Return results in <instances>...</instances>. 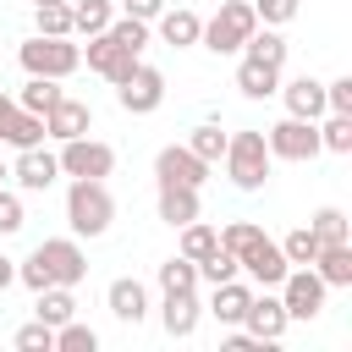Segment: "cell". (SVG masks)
I'll return each instance as SVG.
<instances>
[{"label": "cell", "instance_id": "34", "mask_svg": "<svg viewBox=\"0 0 352 352\" xmlns=\"http://www.w3.org/2000/svg\"><path fill=\"white\" fill-rule=\"evenodd\" d=\"M280 253H286V264H314V253H319V236H314V226H297V231H286Z\"/></svg>", "mask_w": 352, "mask_h": 352}, {"label": "cell", "instance_id": "13", "mask_svg": "<svg viewBox=\"0 0 352 352\" xmlns=\"http://www.w3.org/2000/svg\"><path fill=\"white\" fill-rule=\"evenodd\" d=\"M132 66H138V55H132L126 44H116L110 33H94V38H88V72H99L104 82H121Z\"/></svg>", "mask_w": 352, "mask_h": 352}, {"label": "cell", "instance_id": "7", "mask_svg": "<svg viewBox=\"0 0 352 352\" xmlns=\"http://www.w3.org/2000/svg\"><path fill=\"white\" fill-rule=\"evenodd\" d=\"M55 160H60L66 176H94V182H104V176L116 170V148L99 143V138H88V132H82V138H66Z\"/></svg>", "mask_w": 352, "mask_h": 352}, {"label": "cell", "instance_id": "15", "mask_svg": "<svg viewBox=\"0 0 352 352\" xmlns=\"http://www.w3.org/2000/svg\"><path fill=\"white\" fill-rule=\"evenodd\" d=\"M11 176H16L28 192H44V187H55V176H60V160H55V154H44V148L33 143V148H16V165H11Z\"/></svg>", "mask_w": 352, "mask_h": 352}, {"label": "cell", "instance_id": "27", "mask_svg": "<svg viewBox=\"0 0 352 352\" xmlns=\"http://www.w3.org/2000/svg\"><path fill=\"white\" fill-rule=\"evenodd\" d=\"M160 292H198V264L192 258H165L160 264Z\"/></svg>", "mask_w": 352, "mask_h": 352}, {"label": "cell", "instance_id": "46", "mask_svg": "<svg viewBox=\"0 0 352 352\" xmlns=\"http://www.w3.org/2000/svg\"><path fill=\"white\" fill-rule=\"evenodd\" d=\"M11 280H16V264H11V258H6V253H0V292H6V286H11Z\"/></svg>", "mask_w": 352, "mask_h": 352}, {"label": "cell", "instance_id": "2", "mask_svg": "<svg viewBox=\"0 0 352 352\" xmlns=\"http://www.w3.org/2000/svg\"><path fill=\"white\" fill-rule=\"evenodd\" d=\"M110 220H116L110 187L94 182V176H72V187H66V226H72L77 236H104Z\"/></svg>", "mask_w": 352, "mask_h": 352}, {"label": "cell", "instance_id": "41", "mask_svg": "<svg viewBox=\"0 0 352 352\" xmlns=\"http://www.w3.org/2000/svg\"><path fill=\"white\" fill-rule=\"evenodd\" d=\"M253 16H258V22H270V28H280V22H292V16H297V0H253Z\"/></svg>", "mask_w": 352, "mask_h": 352}, {"label": "cell", "instance_id": "3", "mask_svg": "<svg viewBox=\"0 0 352 352\" xmlns=\"http://www.w3.org/2000/svg\"><path fill=\"white\" fill-rule=\"evenodd\" d=\"M16 60H22V72L28 77H72L77 66H82V50L72 44V33L66 38H55V33H33L22 50H16Z\"/></svg>", "mask_w": 352, "mask_h": 352}, {"label": "cell", "instance_id": "36", "mask_svg": "<svg viewBox=\"0 0 352 352\" xmlns=\"http://www.w3.org/2000/svg\"><path fill=\"white\" fill-rule=\"evenodd\" d=\"M94 346H99V336L88 324H77V319L55 324V352H94Z\"/></svg>", "mask_w": 352, "mask_h": 352}, {"label": "cell", "instance_id": "43", "mask_svg": "<svg viewBox=\"0 0 352 352\" xmlns=\"http://www.w3.org/2000/svg\"><path fill=\"white\" fill-rule=\"evenodd\" d=\"M22 220H28V214H22V198L0 187V236H11V231H22Z\"/></svg>", "mask_w": 352, "mask_h": 352}, {"label": "cell", "instance_id": "5", "mask_svg": "<svg viewBox=\"0 0 352 352\" xmlns=\"http://www.w3.org/2000/svg\"><path fill=\"white\" fill-rule=\"evenodd\" d=\"M253 28H258V16H253V6L248 0H226L220 11H214V22H204V44L214 50V55H231V50H242L248 38H253Z\"/></svg>", "mask_w": 352, "mask_h": 352}, {"label": "cell", "instance_id": "21", "mask_svg": "<svg viewBox=\"0 0 352 352\" xmlns=\"http://www.w3.org/2000/svg\"><path fill=\"white\" fill-rule=\"evenodd\" d=\"M160 220H165V226H187V220H198V187L160 182Z\"/></svg>", "mask_w": 352, "mask_h": 352}, {"label": "cell", "instance_id": "44", "mask_svg": "<svg viewBox=\"0 0 352 352\" xmlns=\"http://www.w3.org/2000/svg\"><path fill=\"white\" fill-rule=\"evenodd\" d=\"M126 6V16H138V22H154L160 11H165V0H121Z\"/></svg>", "mask_w": 352, "mask_h": 352}, {"label": "cell", "instance_id": "26", "mask_svg": "<svg viewBox=\"0 0 352 352\" xmlns=\"http://www.w3.org/2000/svg\"><path fill=\"white\" fill-rule=\"evenodd\" d=\"M214 248H220V231H214V226H204V220H187V226H182V258L198 264V258H209Z\"/></svg>", "mask_w": 352, "mask_h": 352}, {"label": "cell", "instance_id": "24", "mask_svg": "<svg viewBox=\"0 0 352 352\" xmlns=\"http://www.w3.org/2000/svg\"><path fill=\"white\" fill-rule=\"evenodd\" d=\"M116 22V11H110V0H72V33H82V38H94V33H104Z\"/></svg>", "mask_w": 352, "mask_h": 352}, {"label": "cell", "instance_id": "28", "mask_svg": "<svg viewBox=\"0 0 352 352\" xmlns=\"http://www.w3.org/2000/svg\"><path fill=\"white\" fill-rule=\"evenodd\" d=\"M72 314H77L72 286H44V292H38V319H44V324H66Z\"/></svg>", "mask_w": 352, "mask_h": 352}, {"label": "cell", "instance_id": "39", "mask_svg": "<svg viewBox=\"0 0 352 352\" xmlns=\"http://www.w3.org/2000/svg\"><path fill=\"white\" fill-rule=\"evenodd\" d=\"M308 226H314L319 248H324V242H346V214H341V209H319V214H314Z\"/></svg>", "mask_w": 352, "mask_h": 352}, {"label": "cell", "instance_id": "10", "mask_svg": "<svg viewBox=\"0 0 352 352\" xmlns=\"http://www.w3.org/2000/svg\"><path fill=\"white\" fill-rule=\"evenodd\" d=\"M154 176L160 182H176V187H204L209 182V160H198L187 143H165L154 154Z\"/></svg>", "mask_w": 352, "mask_h": 352}, {"label": "cell", "instance_id": "8", "mask_svg": "<svg viewBox=\"0 0 352 352\" xmlns=\"http://www.w3.org/2000/svg\"><path fill=\"white\" fill-rule=\"evenodd\" d=\"M264 143H270V160H314L319 154V126L314 121H302V116H286V121H275L270 132H264Z\"/></svg>", "mask_w": 352, "mask_h": 352}, {"label": "cell", "instance_id": "42", "mask_svg": "<svg viewBox=\"0 0 352 352\" xmlns=\"http://www.w3.org/2000/svg\"><path fill=\"white\" fill-rule=\"evenodd\" d=\"M324 110H336V116H352V77H336V82H324Z\"/></svg>", "mask_w": 352, "mask_h": 352}, {"label": "cell", "instance_id": "14", "mask_svg": "<svg viewBox=\"0 0 352 352\" xmlns=\"http://www.w3.org/2000/svg\"><path fill=\"white\" fill-rule=\"evenodd\" d=\"M275 94L286 99V116H302V121H319V116H324V82L308 77V72L292 77V82H280Z\"/></svg>", "mask_w": 352, "mask_h": 352}, {"label": "cell", "instance_id": "9", "mask_svg": "<svg viewBox=\"0 0 352 352\" xmlns=\"http://www.w3.org/2000/svg\"><path fill=\"white\" fill-rule=\"evenodd\" d=\"M116 99H121V110L126 116H148V110H160L165 104V77L154 72V66H132L121 82H116Z\"/></svg>", "mask_w": 352, "mask_h": 352}, {"label": "cell", "instance_id": "30", "mask_svg": "<svg viewBox=\"0 0 352 352\" xmlns=\"http://www.w3.org/2000/svg\"><path fill=\"white\" fill-rule=\"evenodd\" d=\"M33 28H38V33H55V38H66V33H72V6H66V0L33 6Z\"/></svg>", "mask_w": 352, "mask_h": 352}, {"label": "cell", "instance_id": "20", "mask_svg": "<svg viewBox=\"0 0 352 352\" xmlns=\"http://www.w3.org/2000/svg\"><path fill=\"white\" fill-rule=\"evenodd\" d=\"M154 22H160V38H165L170 50H187V44H198V33H204L198 11H187V6H176V11H160Z\"/></svg>", "mask_w": 352, "mask_h": 352}, {"label": "cell", "instance_id": "17", "mask_svg": "<svg viewBox=\"0 0 352 352\" xmlns=\"http://www.w3.org/2000/svg\"><path fill=\"white\" fill-rule=\"evenodd\" d=\"M110 314L121 319V324H143L148 319V292H143V280H132V275H121V280H110Z\"/></svg>", "mask_w": 352, "mask_h": 352}, {"label": "cell", "instance_id": "38", "mask_svg": "<svg viewBox=\"0 0 352 352\" xmlns=\"http://www.w3.org/2000/svg\"><path fill=\"white\" fill-rule=\"evenodd\" d=\"M16 352H55V324H44V319L22 324L16 330Z\"/></svg>", "mask_w": 352, "mask_h": 352}, {"label": "cell", "instance_id": "1", "mask_svg": "<svg viewBox=\"0 0 352 352\" xmlns=\"http://www.w3.org/2000/svg\"><path fill=\"white\" fill-rule=\"evenodd\" d=\"M88 275V253L77 248V236H50L38 242L22 264H16V280L28 292H44V286H77Z\"/></svg>", "mask_w": 352, "mask_h": 352}, {"label": "cell", "instance_id": "48", "mask_svg": "<svg viewBox=\"0 0 352 352\" xmlns=\"http://www.w3.org/2000/svg\"><path fill=\"white\" fill-rule=\"evenodd\" d=\"M33 6H50V0H33Z\"/></svg>", "mask_w": 352, "mask_h": 352}, {"label": "cell", "instance_id": "29", "mask_svg": "<svg viewBox=\"0 0 352 352\" xmlns=\"http://www.w3.org/2000/svg\"><path fill=\"white\" fill-rule=\"evenodd\" d=\"M0 143H11V148H33V143H44V116L16 110V116H11V132H6Z\"/></svg>", "mask_w": 352, "mask_h": 352}, {"label": "cell", "instance_id": "33", "mask_svg": "<svg viewBox=\"0 0 352 352\" xmlns=\"http://www.w3.org/2000/svg\"><path fill=\"white\" fill-rule=\"evenodd\" d=\"M187 148H192L198 160H209V165H214V160L226 154V132H220L214 121H204V126H192V138H187Z\"/></svg>", "mask_w": 352, "mask_h": 352}, {"label": "cell", "instance_id": "40", "mask_svg": "<svg viewBox=\"0 0 352 352\" xmlns=\"http://www.w3.org/2000/svg\"><path fill=\"white\" fill-rule=\"evenodd\" d=\"M258 236H264V231H258L253 220H231V226L220 231V248H226V253H242V248H253Z\"/></svg>", "mask_w": 352, "mask_h": 352}, {"label": "cell", "instance_id": "16", "mask_svg": "<svg viewBox=\"0 0 352 352\" xmlns=\"http://www.w3.org/2000/svg\"><path fill=\"white\" fill-rule=\"evenodd\" d=\"M286 324H292V319H286L280 297H270V292H264V297H253V302H248V314H242V330H248V336H258V341H280V336H286Z\"/></svg>", "mask_w": 352, "mask_h": 352}, {"label": "cell", "instance_id": "19", "mask_svg": "<svg viewBox=\"0 0 352 352\" xmlns=\"http://www.w3.org/2000/svg\"><path fill=\"white\" fill-rule=\"evenodd\" d=\"M314 275L324 286H352V242H324L314 253Z\"/></svg>", "mask_w": 352, "mask_h": 352}, {"label": "cell", "instance_id": "4", "mask_svg": "<svg viewBox=\"0 0 352 352\" xmlns=\"http://www.w3.org/2000/svg\"><path fill=\"white\" fill-rule=\"evenodd\" d=\"M220 160H226V176L242 192H253V187L270 182V143H264V132H231Z\"/></svg>", "mask_w": 352, "mask_h": 352}, {"label": "cell", "instance_id": "32", "mask_svg": "<svg viewBox=\"0 0 352 352\" xmlns=\"http://www.w3.org/2000/svg\"><path fill=\"white\" fill-rule=\"evenodd\" d=\"M319 148H330V154H352V116H336V110H330V121L319 126Z\"/></svg>", "mask_w": 352, "mask_h": 352}, {"label": "cell", "instance_id": "47", "mask_svg": "<svg viewBox=\"0 0 352 352\" xmlns=\"http://www.w3.org/2000/svg\"><path fill=\"white\" fill-rule=\"evenodd\" d=\"M6 176H11V170H6V165H0V182H6Z\"/></svg>", "mask_w": 352, "mask_h": 352}, {"label": "cell", "instance_id": "45", "mask_svg": "<svg viewBox=\"0 0 352 352\" xmlns=\"http://www.w3.org/2000/svg\"><path fill=\"white\" fill-rule=\"evenodd\" d=\"M11 116H16V99H6V94H0V138L11 132Z\"/></svg>", "mask_w": 352, "mask_h": 352}, {"label": "cell", "instance_id": "35", "mask_svg": "<svg viewBox=\"0 0 352 352\" xmlns=\"http://www.w3.org/2000/svg\"><path fill=\"white\" fill-rule=\"evenodd\" d=\"M236 253H226V248H214L209 258H198V280H209V286H220V280H236Z\"/></svg>", "mask_w": 352, "mask_h": 352}, {"label": "cell", "instance_id": "23", "mask_svg": "<svg viewBox=\"0 0 352 352\" xmlns=\"http://www.w3.org/2000/svg\"><path fill=\"white\" fill-rule=\"evenodd\" d=\"M248 302H253V292H248L242 280H220V286H214V302H209V314H214L220 324H242Z\"/></svg>", "mask_w": 352, "mask_h": 352}, {"label": "cell", "instance_id": "37", "mask_svg": "<svg viewBox=\"0 0 352 352\" xmlns=\"http://www.w3.org/2000/svg\"><path fill=\"white\" fill-rule=\"evenodd\" d=\"M104 33H110L116 44H126L132 55H143V44H148V22H138V16H121V22H110Z\"/></svg>", "mask_w": 352, "mask_h": 352}, {"label": "cell", "instance_id": "6", "mask_svg": "<svg viewBox=\"0 0 352 352\" xmlns=\"http://www.w3.org/2000/svg\"><path fill=\"white\" fill-rule=\"evenodd\" d=\"M324 292H330V286L314 275V264H292L286 280H280V308H286V319H319Z\"/></svg>", "mask_w": 352, "mask_h": 352}, {"label": "cell", "instance_id": "25", "mask_svg": "<svg viewBox=\"0 0 352 352\" xmlns=\"http://www.w3.org/2000/svg\"><path fill=\"white\" fill-rule=\"evenodd\" d=\"M55 99H60V82H55V77H28V82H22V94H16V110L44 116Z\"/></svg>", "mask_w": 352, "mask_h": 352}, {"label": "cell", "instance_id": "12", "mask_svg": "<svg viewBox=\"0 0 352 352\" xmlns=\"http://www.w3.org/2000/svg\"><path fill=\"white\" fill-rule=\"evenodd\" d=\"M236 264H242L258 286H280V280H286V270H292V264H286V253H280V242H270V236H258L253 248H242V253H236Z\"/></svg>", "mask_w": 352, "mask_h": 352}, {"label": "cell", "instance_id": "11", "mask_svg": "<svg viewBox=\"0 0 352 352\" xmlns=\"http://www.w3.org/2000/svg\"><path fill=\"white\" fill-rule=\"evenodd\" d=\"M94 126V110L82 104V99H72V94H60L50 110H44V138H55V143H66V138H82Z\"/></svg>", "mask_w": 352, "mask_h": 352}, {"label": "cell", "instance_id": "31", "mask_svg": "<svg viewBox=\"0 0 352 352\" xmlns=\"http://www.w3.org/2000/svg\"><path fill=\"white\" fill-rule=\"evenodd\" d=\"M242 50H248L253 60H264V66H280V60H286V38H280V33H270V28H264V33L253 28V38H248Z\"/></svg>", "mask_w": 352, "mask_h": 352}, {"label": "cell", "instance_id": "18", "mask_svg": "<svg viewBox=\"0 0 352 352\" xmlns=\"http://www.w3.org/2000/svg\"><path fill=\"white\" fill-rule=\"evenodd\" d=\"M198 297L192 292H165V314H160V324H165V336H176V341H187L192 330H198Z\"/></svg>", "mask_w": 352, "mask_h": 352}, {"label": "cell", "instance_id": "22", "mask_svg": "<svg viewBox=\"0 0 352 352\" xmlns=\"http://www.w3.org/2000/svg\"><path fill=\"white\" fill-rule=\"evenodd\" d=\"M236 88H242L248 99H270V94L280 88V66H264V60L242 55V66H236Z\"/></svg>", "mask_w": 352, "mask_h": 352}]
</instances>
